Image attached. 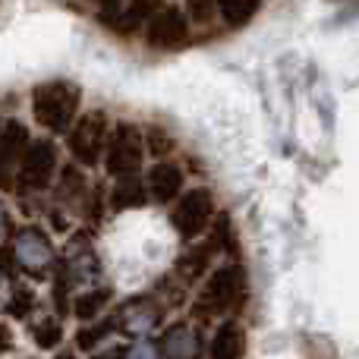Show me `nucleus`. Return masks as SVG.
<instances>
[{
  "label": "nucleus",
  "instance_id": "nucleus-8",
  "mask_svg": "<svg viewBox=\"0 0 359 359\" xmlns=\"http://www.w3.org/2000/svg\"><path fill=\"white\" fill-rule=\"evenodd\" d=\"M215 217V198L208 189H189L177 198L174 205V227L183 240H196L198 233H205V227Z\"/></svg>",
  "mask_w": 359,
  "mask_h": 359
},
{
  "label": "nucleus",
  "instance_id": "nucleus-2",
  "mask_svg": "<svg viewBox=\"0 0 359 359\" xmlns=\"http://www.w3.org/2000/svg\"><path fill=\"white\" fill-rule=\"evenodd\" d=\"M243 303H246V271L240 265H224L217 271H211L208 284L192 299V318L196 322H211L217 316L240 309Z\"/></svg>",
  "mask_w": 359,
  "mask_h": 359
},
{
  "label": "nucleus",
  "instance_id": "nucleus-17",
  "mask_svg": "<svg viewBox=\"0 0 359 359\" xmlns=\"http://www.w3.org/2000/svg\"><path fill=\"white\" fill-rule=\"evenodd\" d=\"M149 202V189L139 177H130V180H117L111 192V208L114 211H130V208H142Z\"/></svg>",
  "mask_w": 359,
  "mask_h": 359
},
{
  "label": "nucleus",
  "instance_id": "nucleus-18",
  "mask_svg": "<svg viewBox=\"0 0 359 359\" xmlns=\"http://www.w3.org/2000/svg\"><path fill=\"white\" fill-rule=\"evenodd\" d=\"M107 303H111V290L107 287H95V290H86L73 299V316L79 322H92V318H98V312Z\"/></svg>",
  "mask_w": 359,
  "mask_h": 359
},
{
  "label": "nucleus",
  "instance_id": "nucleus-24",
  "mask_svg": "<svg viewBox=\"0 0 359 359\" xmlns=\"http://www.w3.org/2000/svg\"><path fill=\"white\" fill-rule=\"evenodd\" d=\"M32 309H35V293L29 290V287H16L10 297V303H6V316L13 318H29Z\"/></svg>",
  "mask_w": 359,
  "mask_h": 359
},
{
  "label": "nucleus",
  "instance_id": "nucleus-4",
  "mask_svg": "<svg viewBox=\"0 0 359 359\" xmlns=\"http://www.w3.org/2000/svg\"><path fill=\"white\" fill-rule=\"evenodd\" d=\"M104 142H107V114L104 111H88L69 130V155L82 164V168H95L104 155Z\"/></svg>",
  "mask_w": 359,
  "mask_h": 359
},
{
  "label": "nucleus",
  "instance_id": "nucleus-11",
  "mask_svg": "<svg viewBox=\"0 0 359 359\" xmlns=\"http://www.w3.org/2000/svg\"><path fill=\"white\" fill-rule=\"evenodd\" d=\"M60 268L63 274L69 278V284H79V280H95L101 271L98 265V255H95L92 243L86 240L82 233H76L73 240L67 243V249H63V259H60Z\"/></svg>",
  "mask_w": 359,
  "mask_h": 359
},
{
  "label": "nucleus",
  "instance_id": "nucleus-7",
  "mask_svg": "<svg viewBox=\"0 0 359 359\" xmlns=\"http://www.w3.org/2000/svg\"><path fill=\"white\" fill-rule=\"evenodd\" d=\"M145 41L155 50H177L189 41V19L180 6H155L145 19Z\"/></svg>",
  "mask_w": 359,
  "mask_h": 359
},
{
  "label": "nucleus",
  "instance_id": "nucleus-32",
  "mask_svg": "<svg viewBox=\"0 0 359 359\" xmlns=\"http://www.w3.org/2000/svg\"><path fill=\"white\" fill-rule=\"evenodd\" d=\"M54 359H79V356H76V353H69V350H67V353H57Z\"/></svg>",
  "mask_w": 359,
  "mask_h": 359
},
{
  "label": "nucleus",
  "instance_id": "nucleus-31",
  "mask_svg": "<svg viewBox=\"0 0 359 359\" xmlns=\"http://www.w3.org/2000/svg\"><path fill=\"white\" fill-rule=\"evenodd\" d=\"M6 227H10V217H6V208L0 205V236L6 233Z\"/></svg>",
  "mask_w": 359,
  "mask_h": 359
},
{
  "label": "nucleus",
  "instance_id": "nucleus-27",
  "mask_svg": "<svg viewBox=\"0 0 359 359\" xmlns=\"http://www.w3.org/2000/svg\"><path fill=\"white\" fill-rule=\"evenodd\" d=\"M126 359H158V347L151 341H136L133 347H126Z\"/></svg>",
  "mask_w": 359,
  "mask_h": 359
},
{
  "label": "nucleus",
  "instance_id": "nucleus-29",
  "mask_svg": "<svg viewBox=\"0 0 359 359\" xmlns=\"http://www.w3.org/2000/svg\"><path fill=\"white\" fill-rule=\"evenodd\" d=\"M0 274L4 278H16V259H13L10 246H0Z\"/></svg>",
  "mask_w": 359,
  "mask_h": 359
},
{
  "label": "nucleus",
  "instance_id": "nucleus-13",
  "mask_svg": "<svg viewBox=\"0 0 359 359\" xmlns=\"http://www.w3.org/2000/svg\"><path fill=\"white\" fill-rule=\"evenodd\" d=\"M151 13H155V4H101L98 6L101 22L111 32H117V35L136 32Z\"/></svg>",
  "mask_w": 359,
  "mask_h": 359
},
{
  "label": "nucleus",
  "instance_id": "nucleus-21",
  "mask_svg": "<svg viewBox=\"0 0 359 359\" xmlns=\"http://www.w3.org/2000/svg\"><path fill=\"white\" fill-rule=\"evenodd\" d=\"M142 142H145V151H151L155 158H164L177 149V139L170 136L164 126H149V130L142 133Z\"/></svg>",
  "mask_w": 359,
  "mask_h": 359
},
{
  "label": "nucleus",
  "instance_id": "nucleus-25",
  "mask_svg": "<svg viewBox=\"0 0 359 359\" xmlns=\"http://www.w3.org/2000/svg\"><path fill=\"white\" fill-rule=\"evenodd\" d=\"M208 243L215 246V252H217V249H224V252H233V227H230V217H227V215L217 217L215 236H211Z\"/></svg>",
  "mask_w": 359,
  "mask_h": 359
},
{
  "label": "nucleus",
  "instance_id": "nucleus-1",
  "mask_svg": "<svg viewBox=\"0 0 359 359\" xmlns=\"http://www.w3.org/2000/svg\"><path fill=\"white\" fill-rule=\"evenodd\" d=\"M82 92L67 79H50L32 88V117L48 133L63 136L73 130L76 114H79Z\"/></svg>",
  "mask_w": 359,
  "mask_h": 359
},
{
  "label": "nucleus",
  "instance_id": "nucleus-14",
  "mask_svg": "<svg viewBox=\"0 0 359 359\" xmlns=\"http://www.w3.org/2000/svg\"><path fill=\"white\" fill-rule=\"evenodd\" d=\"M243 353H246V331H243V325L233 322V318L217 325L208 347V359H243Z\"/></svg>",
  "mask_w": 359,
  "mask_h": 359
},
{
  "label": "nucleus",
  "instance_id": "nucleus-30",
  "mask_svg": "<svg viewBox=\"0 0 359 359\" xmlns=\"http://www.w3.org/2000/svg\"><path fill=\"white\" fill-rule=\"evenodd\" d=\"M6 350H13V337L6 328H0V353H6Z\"/></svg>",
  "mask_w": 359,
  "mask_h": 359
},
{
  "label": "nucleus",
  "instance_id": "nucleus-3",
  "mask_svg": "<svg viewBox=\"0 0 359 359\" xmlns=\"http://www.w3.org/2000/svg\"><path fill=\"white\" fill-rule=\"evenodd\" d=\"M145 142L142 130L133 123H117L104 142V170L114 180H130L142 170Z\"/></svg>",
  "mask_w": 359,
  "mask_h": 359
},
{
  "label": "nucleus",
  "instance_id": "nucleus-10",
  "mask_svg": "<svg viewBox=\"0 0 359 359\" xmlns=\"http://www.w3.org/2000/svg\"><path fill=\"white\" fill-rule=\"evenodd\" d=\"M158 322H161V303H158L155 297H133V299H126L117 312V328L139 337V341H142L149 331H155Z\"/></svg>",
  "mask_w": 359,
  "mask_h": 359
},
{
  "label": "nucleus",
  "instance_id": "nucleus-12",
  "mask_svg": "<svg viewBox=\"0 0 359 359\" xmlns=\"http://www.w3.org/2000/svg\"><path fill=\"white\" fill-rule=\"evenodd\" d=\"M202 356V334L189 322L170 325L158 344V359H198Z\"/></svg>",
  "mask_w": 359,
  "mask_h": 359
},
{
  "label": "nucleus",
  "instance_id": "nucleus-28",
  "mask_svg": "<svg viewBox=\"0 0 359 359\" xmlns=\"http://www.w3.org/2000/svg\"><path fill=\"white\" fill-rule=\"evenodd\" d=\"M92 359H126V347L123 344H107V347L95 350Z\"/></svg>",
  "mask_w": 359,
  "mask_h": 359
},
{
  "label": "nucleus",
  "instance_id": "nucleus-9",
  "mask_svg": "<svg viewBox=\"0 0 359 359\" xmlns=\"http://www.w3.org/2000/svg\"><path fill=\"white\" fill-rule=\"evenodd\" d=\"M29 126L19 120H6L0 126V189H16V170L29 149Z\"/></svg>",
  "mask_w": 359,
  "mask_h": 359
},
{
  "label": "nucleus",
  "instance_id": "nucleus-5",
  "mask_svg": "<svg viewBox=\"0 0 359 359\" xmlns=\"http://www.w3.org/2000/svg\"><path fill=\"white\" fill-rule=\"evenodd\" d=\"M57 174V145L50 139H32L16 170L19 192H41Z\"/></svg>",
  "mask_w": 359,
  "mask_h": 359
},
{
  "label": "nucleus",
  "instance_id": "nucleus-19",
  "mask_svg": "<svg viewBox=\"0 0 359 359\" xmlns=\"http://www.w3.org/2000/svg\"><path fill=\"white\" fill-rule=\"evenodd\" d=\"M114 331H117V316L104 318V322H98V325H82L79 334H76V347L95 353V350H98L101 344H104L107 337L114 334Z\"/></svg>",
  "mask_w": 359,
  "mask_h": 359
},
{
  "label": "nucleus",
  "instance_id": "nucleus-15",
  "mask_svg": "<svg viewBox=\"0 0 359 359\" xmlns=\"http://www.w3.org/2000/svg\"><path fill=\"white\" fill-rule=\"evenodd\" d=\"M145 189H149V196L155 198V202H170V198H177L180 192H183V170L170 161L155 164Z\"/></svg>",
  "mask_w": 359,
  "mask_h": 359
},
{
  "label": "nucleus",
  "instance_id": "nucleus-16",
  "mask_svg": "<svg viewBox=\"0 0 359 359\" xmlns=\"http://www.w3.org/2000/svg\"><path fill=\"white\" fill-rule=\"evenodd\" d=\"M211 259H215V246H211V243H198V246L186 249L177 259V268H174L180 284L186 287V284H192V280H198L211 268Z\"/></svg>",
  "mask_w": 359,
  "mask_h": 359
},
{
  "label": "nucleus",
  "instance_id": "nucleus-22",
  "mask_svg": "<svg viewBox=\"0 0 359 359\" xmlns=\"http://www.w3.org/2000/svg\"><path fill=\"white\" fill-rule=\"evenodd\" d=\"M32 341L38 344L41 350H54L57 344L63 341V328L57 318H41V322L32 328Z\"/></svg>",
  "mask_w": 359,
  "mask_h": 359
},
{
  "label": "nucleus",
  "instance_id": "nucleus-6",
  "mask_svg": "<svg viewBox=\"0 0 359 359\" xmlns=\"http://www.w3.org/2000/svg\"><path fill=\"white\" fill-rule=\"evenodd\" d=\"M10 252L16 259V268L29 271L32 278H44V271H50L57 262L54 246H50V236L41 227H22L16 230L10 243Z\"/></svg>",
  "mask_w": 359,
  "mask_h": 359
},
{
  "label": "nucleus",
  "instance_id": "nucleus-20",
  "mask_svg": "<svg viewBox=\"0 0 359 359\" xmlns=\"http://www.w3.org/2000/svg\"><path fill=\"white\" fill-rule=\"evenodd\" d=\"M86 192H88V183H86V177L79 174V168H63L60 186H57V198L67 205H82L86 202Z\"/></svg>",
  "mask_w": 359,
  "mask_h": 359
},
{
  "label": "nucleus",
  "instance_id": "nucleus-26",
  "mask_svg": "<svg viewBox=\"0 0 359 359\" xmlns=\"http://www.w3.org/2000/svg\"><path fill=\"white\" fill-rule=\"evenodd\" d=\"M69 278L57 268V278H54V306H57V316H67L69 312Z\"/></svg>",
  "mask_w": 359,
  "mask_h": 359
},
{
  "label": "nucleus",
  "instance_id": "nucleus-23",
  "mask_svg": "<svg viewBox=\"0 0 359 359\" xmlns=\"http://www.w3.org/2000/svg\"><path fill=\"white\" fill-rule=\"evenodd\" d=\"M259 13V4H217V16H224V22L230 29H240Z\"/></svg>",
  "mask_w": 359,
  "mask_h": 359
}]
</instances>
